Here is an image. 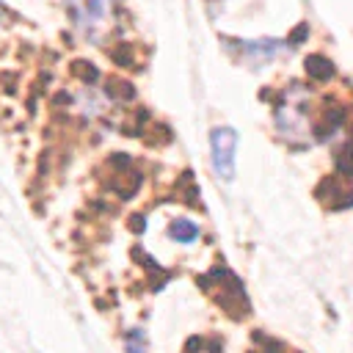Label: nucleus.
Returning <instances> with one entry per match:
<instances>
[{
  "instance_id": "nucleus-4",
  "label": "nucleus",
  "mask_w": 353,
  "mask_h": 353,
  "mask_svg": "<svg viewBox=\"0 0 353 353\" xmlns=\"http://www.w3.org/2000/svg\"><path fill=\"white\" fill-rule=\"evenodd\" d=\"M127 350L130 353H143V334L135 328L132 331V336H130V345H127Z\"/></svg>"
},
{
  "instance_id": "nucleus-3",
  "label": "nucleus",
  "mask_w": 353,
  "mask_h": 353,
  "mask_svg": "<svg viewBox=\"0 0 353 353\" xmlns=\"http://www.w3.org/2000/svg\"><path fill=\"white\" fill-rule=\"evenodd\" d=\"M306 72H309V77H314V80H328V77L334 74V66H331V61L323 58V55H309V58H306Z\"/></svg>"
},
{
  "instance_id": "nucleus-1",
  "label": "nucleus",
  "mask_w": 353,
  "mask_h": 353,
  "mask_svg": "<svg viewBox=\"0 0 353 353\" xmlns=\"http://www.w3.org/2000/svg\"><path fill=\"white\" fill-rule=\"evenodd\" d=\"M210 160L218 179L232 182L234 179V152H237V132L232 127H215L210 132Z\"/></svg>"
},
{
  "instance_id": "nucleus-5",
  "label": "nucleus",
  "mask_w": 353,
  "mask_h": 353,
  "mask_svg": "<svg viewBox=\"0 0 353 353\" xmlns=\"http://www.w3.org/2000/svg\"><path fill=\"white\" fill-rule=\"evenodd\" d=\"M0 17H3V14H0Z\"/></svg>"
},
{
  "instance_id": "nucleus-2",
  "label": "nucleus",
  "mask_w": 353,
  "mask_h": 353,
  "mask_svg": "<svg viewBox=\"0 0 353 353\" xmlns=\"http://www.w3.org/2000/svg\"><path fill=\"white\" fill-rule=\"evenodd\" d=\"M168 232H171V237L176 243H193L199 237V226L193 221H188V218H174L171 226H168Z\"/></svg>"
}]
</instances>
